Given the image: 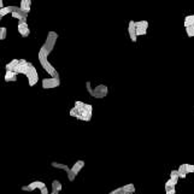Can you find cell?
<instances>
[{
  "label": "cell",
  "instance_id": "obj_1",
  "mask_svg": "<svg viewBox=\"0 0 194 194\" xmlns=\"http://www.w3.org/2000/svg\"><path fill=\"white\" fill-rule=\"evenodd\" d=\"M69 114L71 117H75L80 120L89 122L92 119L93 114V106L90 104H84L82 101H75V106L69 111Z\"/></svg>",
  "mask_w": 194,
  "mask_h": 194
},
{
  "label": "cell",
  "instance_id": "obj_2",
  "mask_svg": "<svg viewBox=\"0 0 194 194\" xmlns=\"http://www.w3.org/2000/svg\"><path fill=\"white\" fill-rule=\"evenodd\" d=\"M86 88H87V92L89 93V95L95 99H102L108 94V88L105 84H98L95 88H92V83L89 81H87Z\"/></svg>",
  "mask_w": 194,
  "mask_h": 194
},
{
  "label": "cell",
  "instance_id": "obj_3",
  "mask_svg": "<svg viewBox=\"0 0 194 194\" xmlns=\"http://www.w3.org/2000/svg\"><path fill=\"white\" fill-rule=\"evenodd\" d=\"M57 40H58V34H57L55 31H48L47 37H46V41H45V43L41 46L40 52H42L46 57H48L49 53L53 51Z\"/></svg>",
  "mask_w": 194,
  "mask_h": 194
},
{
  "label": "cell",
  "instance_id": "obj_4",
  "mask_svg": "<svg viewBox=\"0 0 194 194\" xmlns=\"http://www.w3.org/2000/svg\"><path fill=\"white\" fill-rule=\"evenodd\" d=\"M39 60H40V64H41V66L43 67V70H45L46 72H48L51 77H54V78L59 77V74L57 72V70L54 69V66L47 60V57H46L42 52H40V51H39Z\"/></svg>",
  "mask_w": 194,
  "mask_h": 194
},
{
  "label": "cell",
  "instance_id": "obj_5",
  "mask_svg": "<svg viewBox=\"0 0 194 194\" xmlns=\"http://www.w3.org/2000/svg\"><path fill=\"white\" fill-rule=\"evenodd\" d=\"M25 76H27V78H28V83H29V86H30V87H34V86L39 82L37 70H36V67L33 65V63H30L29 69H28V71H27Z\"/></svg>",
  "mask_w": 194,
  "mask_h": 194
},
{
  "label": "cell",
  "instance_id": "obj_6",
  "mask_svg": "<svg viewBox=\"0 0 194 194\" xmlns=\"http://www.w3.org/2000/svg\"><path fill=\"white\" fill-rule=\"evenodd\" d=\"M60 86V78L57 77H49V78H43L42 80V88L43 89H53Z\"/></svg>",
  "mask_w": 194,
  "mask_h": 194
},
{
  "label": "cell",
  "instance_id": "obj_7",
  "mask_svg": "<svg viewBox=\"0 0 194 194\" xmlns=\"http://www.w3.org/2000/svg\"><path fill=\"white\" fill-rule=\"evenodd\" d=\"M45 187H46V183L45 182H42V181H34V182L29 183L28 186H23L20 189L24 190V192H33L34 189H40L41 190Z\"/></svg>",
  "mask_w": 194,
  "mask_h": 194
},
{
  "label": "cell",
  "instance_id": "obj_8",
  "mask_svg": "<svg viewBox=\"0 0 194 194\" xmlns=\"http://www.w3.org/2000/svg\"><path fill=\"white\" fill-rule=\"evenodd\" d=\"M11 16L13 17V18H16V19H18V22H20V23H24V22H27V17H28V14L27 13H24V12H22L20 11V8L19 7H14V11L11 13Z\"/></svg>",
  "mask_w": 194,
  "mask_h": 194
},
{
  "label": "cell",
  "instance_id": "obj_9",
  "mask_svg": "<svg viewBox=\"0 0 194 194\" xmlns=\"http://www.w3.org/2000/svg\"><path fill=\"white\" fill-rule=\"evenodd\" d=\"M17 29H18V33H19V35H20L22 37H27V36H29V34H30V29H29V25H28L27 22H24V23L18 22Z\"/></svg>",
  "mask_w": 194,
  "mask_h": 194
},
{
  "label": "cell",
  "instance_id": "obj_10",
  "mask_svg": "<svg viewBox=\"0 0 194 194\" xmlns=\"http://www.w3.org/2000/svg\"><path fill=\"white\" fill-rule=\"evenodd\" d=\"M128 31H129V37L133 42H136L137 41V36H136V25H135V22L134 20H130L129 22V25H128Z\"/></svg>",
  "mask_w": 194,
  "mask_h": 194
},
{
  "label": "cell",
  "instance_id": "obj_11",
  "mask_svg": "<svg viewBox=\"0 0 194 194\" xmlns=\"http://www.w3.org/2000/svg\"><path fill=\"white\" fill-rule=\"evenodd\" d=\"M83 166H84V161H83V160H77V161L71 166V171H72V174H74L75 176H77V175H78V172L83 169Z\"/></svg>",
  "mask_w": 194,
  "mask_h": 194
},
{
  "label": "cell",
  "instance_id": "obj_12",
  "mask_svg": "<svg viewBox=\"0 0 194 194\" xmlns=\"http://www.w3.org/2000/svg\"><path fill=\"white\" fill-rule=\"evenodd\" d=\"M30 7H31V0H22L20 1L19 8H20L22 12H24V13L28 14L30 12Z\"/></svg>",
  "mask_w": 194,
  "mask_h": 194
},
{
  "label": "cell",
  "instance_id": "obj_13",
  "mask_svg": "<svg viewBox=\"0 0 194 194\" xmlns=\"http://www.w3.org/2000/svg\"><path fill=\"white\" fill-rule=\"evenodd\" d=\"M5 82H16L17 81V74L13 71H6L4 76Z\"/></svg>",
  "mask_w": 194,
  "mask_h": 194
},
{
  "label": "cell",
  "instance_id": "obj_14",
  "mask_svg": "<svg viewBox=\"0 0 194 194\" xmlns=\"http://www.w3.org/2000/svg\"><path fill=\"white\" fill-rule=\"evenodd\" d=\"M51 166H53V167H55V169L64 170L66 174H69L70 170H71V167H69L66 164H61V163H58V161H52V163H51Z\"/></svg>",
  "mask_w": 194,
  "mask_h": 194
},
{
  "label": "cell",
  "instance_id": "obj_15",
  "mask_svg": "<svg viewBox=\"0 0 194 194\" xmlns=\"http://www.w3.org/2000/svg\"><path fill=\"white\" fill-rule=\"evenodd\" d=\"M18 63H19V59H12L10 63L6 64V66H5L6 71H13V72H14V70H16Z\"/></svg>",
  "mask_w": 194,
  "mask_h": 194
},
{
  "label": "cell",
  "instance_id": "obj_16",
  "mask_svg": "<svg viewBox=\"0 0 194 194\" xmlns=\"http://www.w3.org/2000/svg\"><path fill=\"white\" fill-rule=\"evenodd\" d=\"M14 7L16 6H5L4 8H0V17H4L8 13H12L14 11Z\"/></svg>",
  "mask_w": 194,
  "mask_h": 194
},
{
  "label": "cell",
  "instance_id": "obj_17",
  "mask_svg": "<svg viewBox=\"0 0 194 194\" xmlns=\"http://www.w3.org/2000/svg\"><path fill=\"white\" fill-rule=\"evenodd\" d=\"M188 27H194V14L186 16L184 18V28H188Z\"/></svg>",
  "mask_w": 194,
  "mask_h": 194
},
{
  "label": "cell",
  "instance_id": "obj_18",
  "mask_svg": "<svg viewBox=\"0 0 194 194\" xmlns=\"http://www.w3.org/2000/svg\"><path fill=\"white\" fill-rule=\"evenodd\" d=\"M52 192H60L61 190V188H63V186H61V183L58 181V180H54L53 182H52Z\"/></svg>",
  "mask_w": 194,
  "mask_h": 194
},
{
  "label": "cell",
  "instance_id": "obj_19",
  "mask_svg": "<svg viewBox=\"0 0 194 194\" xmlns=\"http://www.w3.org/2000/svg\"><path fill=\"white\" fill-rule=\"evenodd\" d=\"M177 172H178V176H180V178H186V177H187V170H186V166H184V164H182V165H180V166H178V169H177Z\"/></svg>",
  "mask_w": 194,
  "mask_h": 194
},
{
  "label": "cell",
  "instance_id": "obj_20",
  "mask_svg": "<svg viewBox=\"0 0 194 194\" xmlns=\"http://www.w3.org/2000/svg\"><path fill=\"white\" fill-rule=\"evenodd\" d=\"M123 189H124V192L128 193V194H134V192H135V186H134V183H128V184L123 186Z\"/></svg>",
  "mask_w": 194,
  "mask_h": 194
},
{
  "label": "cell",
  "instance_id": "obj_21",
  "mask_svg": "<svg viewBox=\"0 0 194 194\" xmlns=\"http://www.w3.org/2000/svg\"><path fill=\"white\" fill-rule=\"evenodd\" d=\"M135 25L136 28L139 29H148V22L147 20H139V22H135Z\"/></svg>",
  "mask_w": 194,
  "mask_h": 194
},
{
  "label": "cell",
  "instance_id": "obj_22",
  "mask_svg": "<svg viewBox=\"0 0 194 194\" xmlns=\"http://www.w3.org/2000/svg\"><path fill=\"white\" fill-rule=\"evenodd\" d=\"M178 178H180V176H178L177 170H171V172H170V180H172L174 182H176V183H177Z\"/></svg>",
  "mask_w": 194,
  "mask_h": 194
},
{
  "label": "cell",
  "instance_id": "obj_23",
  "mask_svg": "<svg viewBox=\"0 0 194 194\" xmlns=\"http://www.w3.org/2000/svg\"><path fill=\"white\" fill-rule=\"evenodd\" d=\"M177 183L176 182H174L172 180H167L166 182H165V189H170V188H175V186H176Z\"/></svg>",
  "mask_w": 194,
  "mask_h": 194
},
{
  "label": "cell",
  "instance_id": "obj_24",
  "mask_svg": "<svg viewBox=\"0 0 194 194\" xmlns=\"http://www.w3.org/2000/svg\"><path fill=\"white\" fill-rule=\"evenodd\" d=\"M108 194H128V193H125V192H124L123 187H119V188L113 189V190H112V192H110Z\"/></svg>",
  "mask_w": 194,
  "mask_h": 194
},
{
  "label": "cell",
  "instance_id": "obj_25",
  "mask_svg": "<svg viewBox=\"0 0 194 194\" xmlns=\"http://www.w3.org/2000/svg\"><path fill=\"white\" fill-rule=\"evenodd\" d=\"M186 33H187V35H188L189 37H193V36H194V27H188V28H186Z\"/></svg>",
  "mask_w": 194,
  "mask_h": 194
},
{
  "label": "cell",
  "instance_id": "obj_26",
  "mask_svg": "<svg viewBox=\"0 0 194 194\" xmlns=\"http://www.w3.org/2000/svg\"><path fill=\"white\" fill-rule=\"evenodd\" d=\"M184 166H186L187 174H192V172H194V165H193V164H184Z\"/></svg>",
  "mask_w": 194,
  "mask_h": 194
},
{
  "label": "cell",
  "instance_id": "obj_27",
  "mask_svg": "<svg viewBox=\"0 0 194 194\" xmlns=\"http://www.w3.org/2000/svg\"><path fill=\"white\" fill-rule=\"evenodd\" d=\"M165 194H176V188H170V189H165Z\"/></svg>",
  "mask_w": 194,
  "mask_h": 194
},
{
  "label": "cell",
  "instance_id": "obj_28",
  "mask_svg": "<svg viewBox=\"0 0 194 194\" xmlns=\"http://www.w3.org/2000/svg\"><path fill=\"white\" fill-rule=\"evenodd\" d=\"M40 194H49V190H48V188H47V187L42 188V189L40 190Z\"/></svg>",
  "mask_w": 194,
  "mask_h": 194
},
{
  "label": "cell",
  "instance_id": "obj_29",
  "mask_svg": "<svg viewBox=\"0 0 194 194\" xmlns=\"http://www.w3.org/2000/svg\"><path fill=\"white\" fill-rule=\"evenodd\" d=\"M5 6H4V1L2 0H0V8H4Z\"/></svg>",
  "mask_w": 194,
  "mask_h": 194
},
{
  "label": "cell",
  "instance_id": "obj_30",
  "mask_svg": "<svg viewBox=\"0 0 194 194\" xmlns=\"http://www.w3.org/2000/svg\"><path fill=\"white\" fill-rule=\"evenodd\" d=\"M1 18H2V17H0V22H1ZM0 28H1V27H0Z\"/></svg>",
  "mask_w": 194,
  "mask_h": 194
}]
</instances>
